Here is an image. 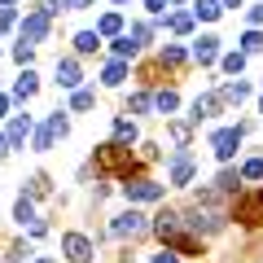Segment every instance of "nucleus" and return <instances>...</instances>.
<instances>
[{
    "mask_svg": "<svg viewBox=\"0 0 263 263\" xmlns=\"http://www.w3.org/2000/svg\"><path fill=\"white\" fill-rule=\"evenodd\" d=\"M180 219H184V228H193V233H219V228H224V215H211V211H202V206H193Z\"/></svg>",
    "mask_w": 263,
    "mask_h": 263,
    "instance_id": "obj_3",
    "label": "nucleus"
},
{
    "mask_svg": "<svg viewBox=\"0 0 263 263\" xmlns=\"http://www.w3.org/2000/svg\"><path fill=\"white\" fill-rule=\"evenodd\" d=\"M114 57H119V62H127V57H136V44H132L127 35H119V40H114Z\"/></svg>",
    "mask_w": 263,
    "mask_h": 263,
    "instance_id": "obj_22",
    "label": "nucleus"
},
{
    "mask_svg": "<svg viewBox=\"0 0 263 263\" xmlns=\"http://www.w3.org/2000/svg\"><path fill=\"white\" fill-rule=\"evenodd\" d=\"M241 132H246V127H224V132H215L211 149H215V158H219V162H228V158L237 154V145H241Z\"/></svg>",
    "mask_w": 263,
    "mask_h": 263,
    "instance_id": "obj_4",
    "label": "nucleus"
},
{
    "mask_svg": "<svg viewBox=\"0 0 263 263\" xmlns=\"http://www.w3.org/2000/svg\"><path fill=\"white\" fill-rule=\"evenodd\" d=\"M35 263H53V259H44V254H40V259H35Z\"/></svg>",
    "mask_w": 263,
    "mask_h": 263,
    "instance_id": "obj_43",
    "label": "nucleus"
},
{
    "mask_svg": "<svg viewBox=\"0 0 263 263\" xmlns=\"http://www.w3.org/2000/svg\"><path fill=\"white\" fill-rule=\"evenodd\" d=\"M119 31H123V18H119V13H105V18L97 22V35H119Z\"/></svg>",
    "mask_w": 263,
    "mask_h": 263,
    "instance_id": "obj_19",
    "label": "nucleus"
},
{
    "mask_svg": "<svg viewBox=\"0 0 263 263\" xmlns=\"http://www.w3.org/2000/svg\"><path fill=\"white\" fill-rule=\"evenodd\" d=\"M70 105H75V110H92V105H97V97L88 92V88H75V97H70Z\"/></svg>",
    "mask_w": 263,
    "mask_h": 263,
    "instance_id": "obj_23",
    "label": "nucleus"
},
{
    "mask_svg": "<svg viewBox=\"0 0 263 263\" xmlns=\"http://www.w3.org/2000/svg\"><path fill=\"white\" fill-rule=\"evenodd\" d=\"M241 180H263V158H250L241 167Z\"/></svg>",
    "mask_w": 263,
    "mask_h": 263,
    "instance_id": "obj_27",
    "label": "nucleus"
},
{
    "mask_svg": "<svg viewBox=\"0 0 263 263\" xmlns=\"http://www.w3.org/2000/svg\"><path fill=\"white\" fill-rule=\"evenodd\" d=\"M149 228H154V233H158V237H162V241H176V237H180V233H184V219H180V215H176V211H162V215H158V219H154V224H149Z\"/></svg>",
    "mask_w": 263,
    "mask_h": 263,
    "instance_id": "obj_7",
    "label": "nucleus"
},
{
    "mask_svg": "<svg viewBox=\"0 0 263 263\" xmlns=\"http://www.w3.org/2000/svg\"><path fill=\"white\" fill-rule=\"evenodd\" d=\"M224 70H228V75H241V70H246V53H228L224 57Z\"/></svg>",
    "mask_w": 263,
    "mask_h": 263,
    "instance_id": "obj_26",
    "label": "nucleus"
},
{
    "mask_svg": "<svg viewBox=\"0 0 263 263\" xmlns=\"http://www.w3.org/2000/svg\"><path fill=\"white\" fill-rule=\"evenodd\" d=\"M167 27L176 31V35H184V31H193V13H171V18H167Z\"/></svg>",
    "mask_w": 263,
    "mask_h": 263,
    "instance_id": "obj_21",
    "label": "nucleus"
},
{
    "mask_svg": "<svg viewBox=\"0 0 263 263\" xmlns=\"http://www.w3.org/2000/svg\"><path fill=\"white\" fill-rule=\"evenodd\" d=\"M162 62H167V66H180V62H184V48H180V44H167V48H162Z\"/></svg>",
    "mask_w": 263,
    "mask_h": 263,
    "instance_id": "obj_29",
    "label": "nucleus"
},
{
    "mask_svg": "<svg viewBox=\"0 0 263 263\" xmlns=\"http://www.w3.org/2000/svg\"><path fill=\"white\" fill-rule=\"evenodd\" d=\"M48 193V180L44 176H31V197H44Z\"/></svg>",
    "mask_w": 263,
    "mask_h": 263,
    "instance_id": "obj_33",
    "label": "nucleus"
},
{
    "mask_svg": "<svg viewBox=\"0 0 263 263\" xmlns=\"http://www.w3.org/2000/svg\"><path fill=\"white\" fill-rule=\"evenodd\" d=\"M5 110H9V97H5V92H0V119H5Z\"/></svg>",
    "mask_w": 263,
    "mask_h": 263,
    "instance_id": "obj_40",
    "label": "nucleus"
},
{
    "mask_svg": "<svg viewBox=\"0 0 263 263\" xmlns=\"http://www.w3.org/2000/svg\"><path fill=\"white\" fill-rule=\"evenodd\" d=\"M154 105H158L162 114H171V110H176V105H180V97H176V92H171V88H167V92H158V97H154Z\"/></svg>",
    "mask_w": 263,
    "mask_h": 263,
    "instance_id": "obj_25",
    "label": "nucleus"
},
{
    "mask_svg": "<svg viewBox=\"0 0 263 263\" xmlns=\"http://www.w3.org/2000/svg\"><path fill=\"white\" fill-rule=\"evenodd\" d=\"M219 110V97L215 92H206V97H197L193 101V123H202V119H211V114Z\"/></svg>",
    "mask_w": 263,
    "mask_h": 263,
    "instance_id": "obj_13",
    "label": "nucleus"
},
{
    "mask_svg": "<svg viewBox=\"0 0 263 263\" xmlns=\"http://www.w3.org/2000/svg\"><path fill=\"white\" fill-rule=\"evenodd\" d=\"M27 132H31V119H27V114H18V119L9 123V132H5V141H9V149H22V141H27Z\"/></svg>",
    "mask_w": 263,
    "mask_h": 263,
    "instance_id": "obj_10",
    "label": "nucleus"
},
{
    "mask_svg": "<svg viewBox=\"0 0 263 263\" xmlns=\"http://www.w3.org/2000/svg\"><path fill=\"white\" fill-rule=\"evenodd\" d=\"M219 97H224V101H233V105H241L246 97H250V84H241V79H233V84H228V88H224Z\"/></svg>",
    "mask_w": 263,
    "mask_h": 263,
    "instance_id": "obj_16",
    "label": "nucleus"
},
{
    "mask_svg": "<svg viewBox=\"0 0 263 263\" xmlns=\"http://www.w3.org/2000/svg\"><path fill=\"white\" fill-rule=\"evenodd\" d=\"M237 184H241V171H219V180H215V189H219V193H233Z\"/></svg>",
    "mask_w": 263,
    "mask_h": 263,
    "instance_id": "obj_20",
    "label": "nucleus"
},
{
    "mask_svg": "<svg viewBox=\"0 0 263 263\" xmlns=\"http://www.w3.org/2000/svg\"><path fill=\"white\" fill-rule=\"evenodd\" d=\"M13 57H18V62H27V66H31V57H35V44H18V48H13Z\"/></svg>",
    "mask_w": 263,
    "mask_h": 263,
    "instance_id": "obj_34",
    "label": "nucleus"
},
{
    "mask_svg": "<svg viewBox=\"0 0 263 263\" xmlns=\"http://www.w3.org/2000/svg\"><path fill=\"white\" fill-rule=\"evenodd\" d=\"M9 5H13V0H5V9H9Z\"/></svg>",
    "mask_w": 263,
    "mask_h": 263,
    "instance_id": "obj_44",
    "label": "nucleus"
},
{
    "mask_svg": "<svg viewBox=\"0 0 263 263\" xmlns=\"http://www.w3.org/2000/svg\"><path fill=\"white\" fill-rule=\"evenodd\" d=\"M127 40H132V44H136V48H141L145 40H149V27H145V22H136V27H132V35H127Z\"/></svg>",
    "mask_w": 263,
    "mask_h": 263,
    "instance_id": "obj_31",
    "label": "nucleus"
},
{
    "mask_svg": "<svg viewBox=\"0 0 263 263\" xmlns=\"http://www.w3.org/2000/svg\"><path fill=\"white\" fill-rule=\"evenodd\" d=\"M84 5H92V0H70V9H84Z\"/></svg>",
    "mask_w": 263,
    "mask_h": 263,
    "instance_id": "obj_41",
    "label": "nucleus"
},
{
    "mask_svg": "<svg viewBox=\"0 0 263 263\" xmlns=\"http://www.w3.org/2000/svg\"><path fill=\"white\" fill-rule=\"evenodd\" d=\"M193 57H197L202 66H211V62L219 57V40H215V35H202V40L193 44Z\"/></svg>",
    "mask_w": 263,
    "mask_h": 263,
    "instance_id": "obj_12",
    "label": "nucleus"
},
{
    "mask_svg": "<svg viewBox=\"0 0 263 263\" xmlns=\"http://www.w3.org/2000/svg\"><path fill=\"white\" fill-rule=\"evenodd\" d=\"M22 254H27V246H9V254H5V263H22Z\"/></svg>",
    "mask_w": 263,
    "mask_h": 263,
    "instance_id": "obj_35",
    "label": "nucleus"
},
{
    "mask_svg": "<svg viewBox=\"0 0 263 263\" xmlns=\"http://www.w3.org/2000/svg\"><path fill=\"white\" fill-rule=\"evenodd\" d=\"M75 48H79V53H97V48H101V35H97V31H79Z\"/></svg>",
    "mask_w": 263,
    "mask_h": 263,
    "instance_id": "obj_17",
    "label": "nucleus"
},
{
    "mask_svg": "<svg viewBox=\"0 0 263 263\" xmlns=\"http://www.w3.org/2000/svg\"><path fill=\"white\" fill-rule=\"evenodd\" d=\"M149 92H136V97H132V101H127V110H136V114H145V110H149Z\"/></svg>",
    "mask_w": 263,
    "mask_h": 263,
    "instance_id": "obj_30",
    "label": "nucleus"
},
{
    "mask_svg": "<svg viewBox=\"0 0 263 263\" xmlns=\"http://www.w3.org/2000/svg\"><path fill=\"white\" fill-rule=\"evenodd\" d=\"M145 228H149V219H145L141 211H123V215L110 224V233L114 237H136V233H145Z\"/></svg>",
    "mask_w": 263,
    "mask_h": 263,
    "instance_id": "obj_5",
    "label": "nucleus"
},
{
    "mask_svg": "<svg viewBox=\"0 0 263 263\" xmlns=\"http://www.w3.org/2000/svg\"><path fill=\"white\" fill-rule=\"evenodd\" d=\"M123 193H127V202H158L162 184H154V180H132V184H123Z\"/></svg>",
    "mask_w": 263,
    "mask_h": 263,
    "instance_id": "obj_6",
    "label": "nucleus"
},
{
    "mask_svg": "<svg viewBox=\"0 0 263 263\" xmlns=\"http://www.w3.org/2000/svg\"><path fill=\"white\" fill-rule=\"evenodd\" d=\"M263 48V31H246L241 35V53H259Z\"/></svg>",
    "mask_w": 263,
    "mask_h": 263,
    "instance_id": "obj_24",
    "label": "nucleus"
},
{
    "mask_svg": "<svg viewBox=\"0 0 263 263\" xmlns=\"http://www.w3.org/2000/svg\"><path fill=\"white\" fill-rule=\"evenodd\" d=\"M48 18H53L48 9H35V13H27V18H22V44H40V40L48 35Z\"/></svg>",
    "mask_w": 263,
    "mask_h": 263,
    "instance_id": "obj_2",
    "label": "nucleus"
},
{
    "mask_svg": "<svg viewBox=\"0 0 263 263\" xmlns=\"http://www.w3.org/2000/svg\"><path fill=\"white\" fill-rule=\"evenodd\" d=\"M35 88H40V75H35V70H22L18 84H13V101H31V97H35Z\"/></svg>",
    "mask_w": 263,
    "mask_h": 263,
    "instance_id": "obj_9",
    "label": "nucleus"
},
{
    "mask_svg": "<svg viewBox=\"0 0 263 263\" xmlns=\"http://www.w3.org/2000/svg\"><path fill=\"white\" fill-rule=\"evenodd\" d=\"M0 154H9V141H5V132H0Z\"/></svg>",
    "mask_w": 263,
    "mask_h": 263,
    "instance_id": "obj_42",
    "label": "nucleus"
},
{
    "mask_svg": "<svg viewBox=\"0 0 263 263\" xmlns=\"http://www.w3.org/2000/svg\"><path fill=\"white\" fill-rule=\"evenodd\" d=\"M154 263H180V254L176 250H158V254H154Z\"/></svg>",
    "mask_w": 263,
    "mask_h": 263,
    "instance_id": "obj_36",
    "label": "nucleus"
},
{
    "mask_svg": "<svg viewBox=\"0 0 263 263\" xmlns=\"http://www.w3.org/2000/svg\"><path fill=\"white\" fill-rule=\"evenodd\" d=\"M13 219H18L22 228L35 224V206H31V197H18V202H13Z\"/></svg>",
    "mask_w": 263,
    "mask_h": 263,
    "instance_id": "obj_15",
    "label": "nucleus"
},
{
    "mask_svg": "<svg viewBox=\"0 0 263 263\" xmlns=\"http://www.w3.org/2000/svg\"><path fill=\"white\" fill-rule=\"evenodd\" d=\"M189 176H193V158L180 149L176 158H171V184H189Z\"/></svg>",
    "mask_w": 263,
    "mask_h": 263,
    "instance_id": "obj_11",
    "label": "nucleus"
},
{
    "mask_svg": "<svg viewBox=\"0 0 263 263\" xmlns=\"http://www.w3.org/2000/svg\"><path fill=\"white\" fill-rule=\"evenodd\" d=\"M13 22H18V18H13V9H5V5H0V31L13 27Z\"/></svg>",
    "mask_w": 263,
    "mask_h": 263,
    "instance_id": "obj_37",
    "label": "nucleus"
},
{
    "mask_svg": "<svg viewBox=\"0 0 263 263\" xmlns=\"http://www.w3.org/2000/svg\"><path fill=\"white\" fill-rule=\"evenodd\" d=\"M259 114H263V101H259Z\"/></svg>",
    "mask_w": 263,
    "mask_h": 263,
    "instance_id": "obj_45",
    "label": "nucleus"
},
{
    "mask_svg": "<svg viewBox=\"0 0 263 263\" xmlns=\"http://www.w3.org/2000/svg\"><path fill=\"white\" fill-rule=\"evenodd\" d=\"M250 27H263V5H254V9H250Z\"/></svg>",
    "mask_w": 263,
    "mask_h": 263,
    "instance_id": "obj_38",
    "label": "nucleus"
},
{
    "mask_svg": "<svg viewBox=\"0 0 263 263\" xmlns=\"http://www.w3.org/2000/svg\"><path fill=\"white\" fill-rule=\"evenodd\" d=\"M62 254H66V259H70V263H92V241H88V237L84 233H66L62 237Z\"/></svg>",
    "mask_w": 263,
    "mask_h": 263,
    "instance_id": "obj_1",
    "label": "nucleus"
},
{
    "mask_svg": "<svg viewBox=\"0 0 263 263\" xmlns=\"http://www.w3.org/2000/svg\"><path fill=\"white\" fill-rule=\"evenodd\" d=\"M48 132H53V136H66V132H70V123H66V114H62V110L48 119Z\"/></svg>",
    "mask_w": 263,
    "mask_h": 263,
    "instance_id": "obj_28",
    "label": "nucleus"
},
{
    "mask_svg": "<svg viewBox=\"0 0 263 263\" xmlns=\"http://www.w3.org/2000/svg\"><path fill=\"white\" fill-rule=\"evenodd\" d=\"M101 79H105V84H110V88H119L123 79H127V62H119V57H114V62H110V66H105V70H101Z\"/></svg>",
    "mask_w": 263,
    "mask_h": 263,
    "instance_id": "obj_14",
    "label": "nucleus"
},
{
    "mask_svg": "<svg viewBox=\"0 0 263 263\" xmlns=\"http://www.w3.org/2000/svg\"><path fill=\"white\" fill-rule=\"evenodd\" d=\"M162 5H171V0H145V9H149V13H162Z\"/></svg>",
    "mask_w": 263,
    "mask_h": 263,
    "instance_id": "obj_39",
    "label": "nucleus"
},
{
    "mask_svg": "<svg viewBox=\"0 0 263 263\" xmlns=\"http://www.w3.org/2000/svg\"><path fill=\"white\" fill-rule=\"evenodd\" d=\"M48 145H53V132H48V123H44V127H40V132H35V149H40V154H44V149H48Z\"/></svg>",
    "mask_w": 263,
    "mask_h": 263,
    "instance_id": "obj_32",
    "label": "nucleus"
},
{
    "mask_svg": "<svg viewBox=\"0 0 263 263\" xmlns=\"http://www.w3.org/2000/svg\"><path fill=\"white\" fill-rule=\"evenodd\" d=\"M79 79H84L79 75V62L75 57H62V62H57V84L62 88H79Z\"/></svg>",
    "mask_w": 263,
    "mask_h": 263,
    "instance_id": "obj_8",
    "label": "nucleus"
},
{
    "mask_svg": "<svg viewBox=\"0 0 263 263\" xmlns=\"http://www.w3.org/2000/svg\"><path fill=\"white\" fill-rule=\"evenodd\" d=\"M114 141H119V145H132V141H136V123L119 119V123H114Z\"/></svg>",
    "mask_w": 263,
    "mask_h": 263,
    "instance_id": "obj_18",
    "label": "nucleus"
}]
</instances>
